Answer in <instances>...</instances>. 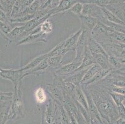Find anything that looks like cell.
<instances>
[{
	"mask_svg": "<svg viewBox=\"0 0 125 124\" xmlns=\"http://www.w3.org/2000/svg\"><path fill=\"white\" fill-rule=\"evenodd\" d=\"M96 106L103 120H106L109 124L115 122L120 117L116 105L108 92L107 94L100 93L97 91H90Z\"/></svg>",
	"mask_w": 125,
	"mask_h": 124,
	"instance_id": "cell-1",
	"label": "cell"
},
{
	"mask_svg": "<svg viewBox=\"0 0 125 124\" xmlns=\"http://www.w3.org/2000/svg\"><path fill=\"white\" fill-rule=\"evenodd\" d=\"M90 36V32L89 31L85 30V29H83L82 32L80 34L75 47V51L76 52V55L74 58L75 60L82 61L85 48L87 47V44H88V38Z\"/></svg>",
	"mask_w": 125,
	"mask_h": 124,
	"instance_id": "cell-2",
	"label": "cell"
},
{
	"mask_svg": "<svg viewBox=\"0 0 125 124\" xmlns=\"http://www.w3.org/2000/svg\"><path fill=\"white\" fill-rule=\"evenodd\" d=\"M24 71L20 69L12 70V69H3L0 67V76L4 79L11 81L14 86L18 85L21 80L24 78Z\"/></svg>",
	"mask_w": 125,
	"mask_h": 124,
	"instance_id": "cell-3",
	"label": "cell"
},
{
	"mask_svg": "<svg viewBox=\"0 0 125 124\" xmlns=\"http://www.w3.org/2000/svg\"><path fill=\"white\" fill-rule=\"evenodd\" d=\"M82 15H87L96 18L99 20L104 18L102 13V8L92 4H83Z\"/></svg>",
	"mask_w": 125,
	"mask_h": 124,
	"instance_id": "cell-4",
	"label": "cell"
},
{
	"mask_svg": "<svg viewBox=\"0 0 125 124\" xmlns=\"http://www.w3.org/2000/svg\"><path fill=\"white\" fill-rule=\"evenodd\" d=\"M82 29H80L75 33L70 36L67 39L64 40V45L63 47V49L62 51V55H64L69 51L75 50L77 43L79 38L80 34L82 32Z\"/></svg>",
	"mask_w": 125,
	"mask_h": 124,
	"instance_id": "cell-5",
	"label": "cell"
},
{
	"mask_svg": "<svg viewBox=\"0 0 125 124\" xmlns=\"http://www.w3.org/2000/svg\"><path fill=\"white\" fill-rule=\"evenodd\" d=\"M82 61H78V60H73L71 63H68L65 65L61 66L55 71V73L59 76H67L70 74L74 72L78 67H80Z\"/></svg>",
	"mask_w": 125,
	"mask_h": 124,
	"instance_id": "cell-6",
	"label": "cell"
},
{
	"mask_svg": "<svg viewBox=\"0 0 125 124\" xmlns=\"http://www.w3.org/2000/svg\"><path fill=\"white\" fill-rule=\"evenodd\" d=\"M47 35L42 34L41 32L35 33V34H32L25 37L21 41H19L17 43L16 45H22V44H31V43L35 42H47Z\"/></svg>",
	"mask_w": 125,
	"mask_h": 124,
	"instance_id": "cell-7",
	"label": "cell"
},
{
	"mask_svg": "<svg viewBox=\"0 0 125 124\" xmlns=\"http://www.w3.org/2000/svg\"><path fill=\"white\" fill-rule=\"evenodd\" d=\"M78 17L81 21L82 27V29L88 30L90 33L96 26L98 22H99L98 19L90 16L82 15L81 14V15L78 16Z\"/></svg>",
	"mask_w": 125,
	"mask_h": 124,
	"instance_id": "cell-8",
	"label": "cell"
},
{
	"mask_svg": "<svg viewBox=\"0 0 125 124\" xmlns=\"http://www.w3.org/2000/svg\"><path fill=\"white\" fill-rule=\"evenodd\" d=\"M87 46L92 53H100L108 58V55L107 54L106 51L104 50L102 44H100L91 36L88 38Z\"/></svg>",
	"mask_w": 125,
	"mask_h": 124,
	"instance_id": "cell-9",
	"label": "cell"
},
{
	"mask_svg": "<svg viewBox=\"0 0 125 124\" xmlns=\"http://www.w3.org/2000/svg\"><path fill=\"white\" fill-rule=\"evenodd\" d=\"M90 67L85 68V69L80 70V71H75V72L72 73L70 75H67V78H65L64 79L65 80L69 81L71 82L72 83H73L76 87L80 86L81 85V82L82 81L84 75L86 73L87 70L89 69Z\"/></svg>",
	"mask_w": 125,
	"mask_h": 124,
	"instance_id": "cell-10",
	"label": "cell"
},
{
	"mask_svg": "<svg viewBox=\"0 0 125 124\" xmlns=\"http://www.w3.org/2000/svg\"><path fill=\"white\" fill-rule=\"evenodd\" d=\"M94 64V57H93V55H92V53L90 52V50L89 48H88V46H87V47H86V48H85L83 58L82 59V61L81 65H80V67H78L74 72L80 71V70H83L85 68H88V67H91L92 65Z\"/></svg>",
	"mask_w": 125,
	"mask_h": 124,
	"instance_id": "cell-11",
	"label": "cell"
},
{
	"mask_svg": "<svg viewBox=\"0 0 125 124\" xmlns=\"http://www.w3.org/2000/svg\"><path fill=\"white\" fill-rule=\"evenodd\" d=\"M72 97H73V98L75 99L77 101H78L82 106H83L84 108L87 109V111H88L89 112V110H88V102H87V97L85 96V93L83 91L81 87V85L80 86L75 87V90L74 93L72 94Z\"/></svg>",
	"mask_w": 125,
	"mask_h": 124,
	"instance_id": "cell-12",
	"label": "cell"
},
{
	"mask_svg": "<svg viewBox=\"0 0 125 124\" xmlns=\"http://www.w3.org/2000/svg\"><path fill=\"white\" fill-rule=\"evenodd\" d=\"M112 71H113V70H111V69H101V70L94 76V78H92L90 80L88 81V82H87L86 83L81 84V85H83L84 86L87 87L88 85L95 84L96 82H100V81L102 80V79H103L104 78H106V76H108Z\"/></svg>",
	"mask_w": 125,
	"mask_h": 124,
	"instance_id": "cell-13",
	"label": "cell"
},
{
	"mask_svg": "<svg viewBox=\"0 0 125 124\" xmlns=\"http://www.w3.org/2000/svg\"><path fill=\"white\" fill-rule=\"evenodd\" d=\"M77 2L78 0H61L55 8L54 9V14L69 10Z\"/></svg>",
	"mask_w": 125,
	"mask_h": 124,
	"instance_id": "cell-14",
	"label": "cell"
},
{
	"mask_svg": "<svg viewBox=\"0 0 125 124\" xmlns=\"http://www.w3.org/2000/svg\"><path fill=\"white\" fill-rule=\"evenodd\" d=\"M49 68L48 64V58H45L43 60L42 62H41L37 66H36L35 68H32L31 70H28L27 71H25L24 74V78L29 75H36L37 73L40 74L41 73H42L45 71L46 69Z\"/></svg>",
	"mask_w": 125,
	"mask_h": 124,
	"instance_id": "cell-15",
	"label": "cell"
},
{
	"mask_svg": "<svg viewBox=\"0 0 125 124\" xmlns=\"http://www.w3.org/2000/svg\"><path fill=\"white\" fill-rule=\"evenodd\" d=\"M92 55L94 57V63L99 65L102 69H111L108 61V58L100 53H92Z\"/></svg>",
	"mask_w": 125,
	"mask_h": 124,
	"instance_id": "cell-16",
	"label": "cell"
},
{
	"mask_svg": "<svg viewBox=\"0 0 125 124\" xmlns=\"http://www.w3.org/2000/svg\"><path fill=\"white\" fill-rule=\"evenodd\" d=\"M102 11L104 18L108 21L118 24L125 25V22L121 20L120 18H118L113 12H111L106 8H102Z\"/></svg>",
	"mask_w": 125,
	"mask_h": 124,
	"instance_id": "cell-17",
	"label": "cell"
},
{
	"mask_svg": "<svg viewBox=\"0 0 125 124\" xmlns=\"http://www.w3.org/2000/svg\"><path fill=\"white\" fill-rule=\"evenodd\" d=\"M102 68H100L99 65H98L97 64L94 63V65H92L89 68L86 73L84 75L82 81L81 82V84L86 83L87 82L90 80L92 78H94V76Z\"/></svg>",
	"mask_w": 125,
	"mask_h": 124,
	"instance_id": "cell-18",
	"label": "cell"
},
{
	"mask_svg": "<svg viewBox=\"0 0 125 124\" xmlns=\"http://www.w3.org/2000/svg\"><path fill=\"white\" fill-rule=\"evenodd\" d=\"M48 58V55H47V53H45V54L41 55H39L37 57H36V58L33 59V60L31 61L28 64L26 65V66L23 67L22 68H21V70L23 71H27L28 70H30L32 68H35L36 66L38 65L41 62L43 61L44 60H45V58Z\"/></svg>",
	"mask_w": 125,
	"mask_h": 124,
	"instance_id": "cell-19",
	"label": "cell"
},
{
	"mask_svg": "<svg viewBox=\"0 0 125 124\" xmlns=\"http://www.w3.org/2000/svg\"><path fill=\"white\" fill-rule=\"evenodd\" d=\"M111 42L125 44V34L117 31H113L108 34Z\"/></svg>",
	"mask_w": 125,
	"mask_h": 124,
	"instance_id": "cell-20",
	"label": "cell"
},
{
	"mask_svg": "<svg viewBox=\"0 0 125 124\" xmlns=\"http://www.w3.org/2000/svg\"><path fill=\"white\" fill-rule=\"evenodd\" d=\"M78 2L82 4H94L100 8H106L108 5L111 4V0H78Z\"/></svg>",
	"mask_w": 125,
	"mask_h": 124,
	"instance_id": "cell-21",
	"label": "cell"
},
{
	"mask_svg": "<svg viewBox=\"0 0 125 124\" xmlns=\"http://www.w3.org/2000/svg\"><path fill=\"white\" fill-rule=\"evenodd\" d=\"M39 27H40V32L45 34V35L51 34L54 30V26H53L52 22L49 21L48 19L43 22L39 26Z\"/></svg>",
	"mask_w": 125,
	"mask_h": 124,
	"instance_id": "cell-22",
	"label": "cell"
},
{
	"mask_svg": "<svg viewBox=\"0 0 125 124\" xmlns=\"http://www.w3.org/2000/svg\"><path fill=\"white\" fill-rule=\"evenodd\" d=\"M63 56L62 55H57V56L52 57L48 58L49 67L51 68H59L61 67L62 59Z\"/></svg>",
	"mask_w": 125,
	"mask_h": 124,
	"instance_id": "cell-23",
	"label": "cell"
},
{
	"mask_svg": "<svg viewBox=\"0 0 125 124\" xmlns=\"http://www.w3.org/2000/svg\"><path fill=\"white\" fill-rule=\"evenodd\" d=\"M108 61L109 65L111 66L113 68V69H114L115 71L120 70L123 65V64H121L118 58L116 57L113 55H108Z\"/></svg>",
	"mask_w": 125,
	"mask_h": 124,
	"instance_id": "cell-24",
	"label": "cell"
},
{
	"mask_svg": "<svg viewBox=\"0 0 125 124\" xmlns=\"http://www.w3.org/2000/svg\"><path fill=\"white\" fill-rule=\"evenodd\" d=\"M35 98L39 104H42L46 101V94L42 87H38L35 91Z\"/></svg>",
	"mask_w": 125,
	"mask_h": 124,
	"instance_id": "cell-25",
	"label": "cell"
},
{
	"mask_svg": "<svg viewBox=\"0 0 125 124\" xmlns=\"http://www.w3.org/2000/svg\"><path fill=\"white\" fill-rule=\"evenodd\" d=\"M63 45H64V41H63V42H61L59 44H58L51 52L47 53L48 58L54 56H57V55H62V49H63Z\"/></svg>",
	"mask_w": 125,
	"mask_h": 124,
	"instance_id": "cell-26",
	"label": "cell"
},
{
	"mask_svg": "<svg viewBox=\"0 0 125 124\" xmlns=\"http://www.w3.org/2000/svg\"><path fill=\"white\" fill-rule=\"evenodd\" d=\"M108 93L110 94V95H111V98L113 99V101L115 103V104H120V103H122L123 102V101L125 99V95H122V94H118V93H114V92L112 91H108Z\"/></svg>",
	"mask_w": 125,
	"mask_h": 124,
	"instance_id": "cell-27",
	"label": "cell"
},
{
	"mask_svg": "<svg viewBox=\"0 0 125 124\" xmlns=\"http://www.w3.org/2000/svg\"><path fill=\"white\" fill-rule=\"evenodd\" d=\"M83 10V4L79 2H77L75 4H73L71 8L69 10V11H71L72 12L75 14L77 16H80L82 14V12Z\"/></svg>",
	"mask_w": 125,
	"mask_h": 124,
	"instance_id": "cell-28",
	"label": "cell"
},
{
	"mask_svg": "<svg viewBox=\"0 0 125 124\" xmlns=\"http://www.w3.org/2000/svg\"><path fill=\"white\" fill-rule=\"evenodd\" d=\"M109 87H110L109 91L114 92V93L125 95V87H118L115 86H109Z\"/></svg>",
	"mask_w": 125,
	"mask_h": 124,
	"instance_id": "cell-29",
	"label": "cell"
},
{
	"mask_svg": "<svg viewBox=\"0 0 125 124\" xmlns=\"http://www.w3.org/2000/svg\"><path fill=\"white\" fill-rule=\"evenodd\" d=\"M116 107L118 109V114L120 115V117L125 120V107L123 103H120V104H116Z\"/></svg>",
	"mask_w": 125,
	"mask_h": 124,
	"instance_id": "cell-30",
	"label": "cell"
},
{
	"mask_svg": "<svg viewBox=\"0 0 125 124\" xmlns=\"http://www.w3.org/2000/svg\"><path fill=\"white\" fill-rule=\"evenodd\" d=\"M115 124H125V120L121 117H119L115 121Z\"/></svg>",
	"mask_w": 125,
	"mask_h": 124,
	"instance_id": "cell-31",
	"label": "cell"
},
{
	"mask_svg": "<svg viewBox=\"0 0 125 124\" xmlns=\"http://www.w3.org/2000/svg\"><path fill=\"white\" fill-rule=\"evenodd\" d=\"M125 3V0H111V4H120Z\"/></svg>",
	"mask_w": 125,
	"mask_h": 124,
	"instance_id": "cell-32",
	"label": "cell"
},
{
	"mask_svg": "<svg viewBox=\"0 0 125 124\" xmlns=\"http://www.w3.org/2000/svg\"><path fill=\"white\" fill-rule=\"evenodd\" d=\"M61 0H52V6H57L59 4V2L61 1Z\"/></svg>",
	"mask_w": 125,
	"mask_h": 124,
	"instance_id": "cell-33",
	"label": "cell"
},
{
	"mask_svg": "<svg viewBox=\"0 0 125 124\" xmlns=\"http://www.w3.org/2000/svg\"><path fill=\"white\" fill-rule=\"evenodd\" d=\"M7 1V0H0V3H1V4H3V3H4V2H6Z\"/></svg>",
	"mask_w": 125,
	"mask_h": 124,
	"instance_id": "cell-34",
	"label": "cell"
},
{
	"mask_svg": "<svg viewBox=\"0 0 125 124\" xmlns=\"http://www.w3.org/2000/svg\"><path fill=\"white\" fill-rule=\"evenodd\" d=\"M0 9H1V10H3V11H4V8H3V6H2L1 3H0Z\"/></svg>",
	"mask_w": 125,
	"mask_h": 124,
	"instance_id": "cell-35",
	"label": "cell"
},
{
	"mask_svg": "<svg viewBox=\"0 0 125 124\" xmlns=\"http://www.w3.org/2000/svg\"><path fill=\"white\" fill-rule=\"evenodd\" d=\"M123 103L124 105H125V100L123 101Z\"/></svg>",
	"mask_w": 125,
	"mask_h": 124,
	"instance_id": "cell-36",
	"label": "cell"
},
{
	"mask_svg": "<svg viewBox=\"0 0 125 124\" xmlns=\"http://www.w3.org/2000/svg\"><path fill=\"white\" fill-rule=\"evenodd\" d=\"M0 53H1V51H0Z\"/></svg>",
	"mask_w": 125,
	"mask_h": 124,
	"instance_id": "cell-37",
	"label": "cell"
},
{
	"mask_svg": "<svg viewBox=\"0 0 125 124\" xmlns=\"http://www.w3.org/2000/svg\"><path fill=\"white\" fill-rule=\"evenodd\" d=\"M87 124V122H86V124Z\"/></svg>",
	"mask_w": 125,
	"mask_h": 124,
	"instance_id": "cell-38",
	"label": "cell"
},
{
	"mask_svg": "<svg viewBox=\"0 0 125 124\" xmlns=\"http://www.w3.org/2000/svg\"></svg>",
	"mask_w": 125,
	"mask_h": 124,
	"instance_id": "cell-39",
	"label": "cell"
}]
</instances>
